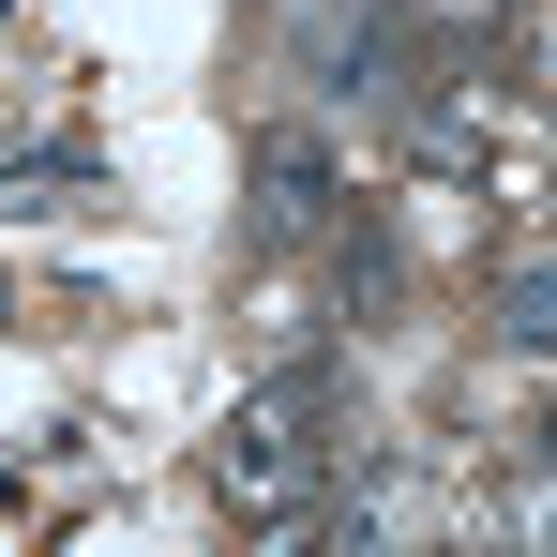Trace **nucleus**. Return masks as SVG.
<instances>
[{
	"mask_svg": "<svg viewBox=\"0 0 557 557\" xmlns=\"http://www.w3.org/2000/svg\"><path fill=\"white\" fill-rule=\"evenodd\" d=\"M332 272H347V301H392L407 257H392V226H347V211H332Z\"/></svg>",
	"mask_w": 557,
	"mask_h": 557,
	"instance_id": "20e7f679",
	"label": "nucleus"
},
{
	"mask_svg": "<svg viewBox=\"0 0 557 557\" xmlns=\"http://www.w3.org/2000/svg\"><path fill=\"white\" fill-rule=\"evenodd\" d=\"M543 467H557V407H543Z\"/></svg>",
	"mask_w": 557,
	"mask_h": 557,
	"instance_id": "0eeeda50",
	"label": "nucleus"
},
{
	"mask_svg": "<svg viewBox=\"0 0 557 557\" xmlns=\"http://www.w3.org/2000/svg\"><path fill=\"white\" fill-rule=\"evenodd\" d=\"M437 15H453V30H467V15H512V0H437Z\"/></svg>",
	"mask_w": 557,
	"mask_h": 557,
	"instance_id": "423d86ee",
	"label": "nucleus"
},
{
	"mask_svg": "<svg viewBox=\"0 0 557 557\" xmlns=\"http://www.w3.org/2000/svg\"><path fill=\"white\" fill-rule=\"evenodd\" d=\"M497 347H528V362H557V257H528V272L497 286Z\"/></svg>",
	"mask_w": 557,
	"mask_h": 557,
	"instance_id": "7ed1b4c3",
	"label": "nucleus"
},
{
	"mask_svg": "<svg viewBox=\"0 0 557 557\" xmlns=\"http://www.w3.org/2000/svg\"><path fill=\"white\" fill-rule=\"evenodd\" d=\"M332 211H347V166H332V136H317V121L257 136V242H332Z\"/></svg>",
	"mask_w": 557,
	"mask_h": 557,
	"instance_id": "f03ea898",
	"label": "nucleus"
},
{
	"mask_svg": "<svg viewBox=\"0 0 557 557\" xmlns=\"http://www.w3.org/2000/svg\"><path fill=\"white\" fill-rule=\"evenodd\" d=\"M317 422H332V362H286L272 392H242V407H226V437H211L226 512H257L272 543H301V528H317V453H332Z\"/></svg>",
	"mask_w": 557,
	"mask_h": 557,
	"instance_id": "f257e3e1",
	"label": "nucleus"
},
{
	"mask_svg": "<svg viewBox=\"0 0 557 557\" xmlns=\"http://www.w3.org/2000/svg\"><path fill=\"white\" fill-rule=\"evenodd\" d=\"M512 76L557 91V0H512Z\"/></svg>",
	"mask_w": 557,
	"mask_h": 557,
	"instance_id": "39448f33",
	"label": "nucleus"
}]
</instances>
